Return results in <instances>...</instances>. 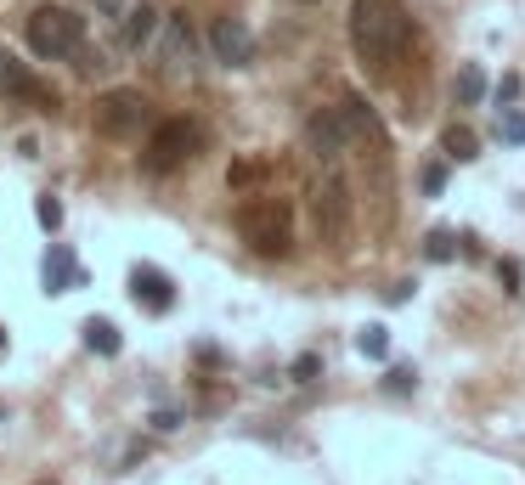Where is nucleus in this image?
Wrapping results in <instances>:
<instances>
[{
  "label": "nucleus",
  "mask_w": 525,
  "mask_h": 485,
  "mask_svg": "<svg viewBox=\"0 0 525 485\" xmlns=\"http://www.w3.org/2000/svg\"><path fill=\"white\" fill-rule=\"evenodd\" d=\"M311 215H316V232L327 243H339L345 237V226H350V186L339 175H322L316 192H311Z\"/></svg>",
  "instance_id": "423d86ee"
},
{
  "label": "nucleus",
  "mask_w": 525,
  "mask_h": 485,
  "mask_svg": "<svg viewBox=\"0 0 525 485\" xmlns=\"http://www.w3.org/2000/svg\"><path fill=\"white\" fill-rule=\"evenodd\" d=\"M498 142L525 147V113H520V108H503V113H498Z\"/></svg>",
  "instance_id": "aec40b11"
},
{
  "label": "nucleus",
  "mask_w": 525,
  "mask_h": 485,
  "mask_svg": "<svg viewBox=\"0 0 525 485\" xmlns=\"http://www.w3.org/2000/svg\"><path fill=\"white\" fill-rule=\"evenodd\" d=\"M80 333H85V344H91L96 355H119V344H124V339H119V328H113L108 316H91Z\"/></svg>",
  "instance_id": "dca6fc26"
},
{
  "label": "nucleus",
  "mask_w": 525,
  "mask_h": 485,
  "mask_svg": "<svg viewBox=\"0 0 525 485\" xmlns=\"http://www.w3.org/2000/svg\"><path fill=\"white\" fill-rule=\"evenodd\" d=\"M441 153L452 158V164H469V158H480V136L469 131V124H446V131H441Z\"/></svg>",
  "instance_id": "ddd939ff"
},
{
  "label": "nucleus",
  "mask_w": 525,
  "mask_h": 485,
  "mask_svg": "<svg viewBox=\"0 0 525 485\" xmlns=\"http://www.w3.org/2000/svg\"><path fill=\"white\" fill-rule=\"evenodd\" d=\"M164 69H181V57H192V35H187V17H170L164 23Z\"/></svg>",
  "instance_id": "f3484780"
},
{
  "label": "nucleus",
  "mask_w": 525,
  "mask_h": 485,
  "mask_svg": "<svg viewBox=\"0 0 525 485\" xmlns=\"http://www.w3.org/2000/svg\"><path fill=\"white\" fill-rule=\"evenodd\" d=\"M153 35H158V12H153V6L124 12V35H119V40H124V51H142Z\"/></svg>",
  "instance_id": "4468645a"
},
{
  "label": "nucleus",
  "mask_w": 525,
  "mask_h": 485,
  "mask_svg": "<svg viewBox=\"0 0 525 485\" xmlns=\"http://www.w3.org/2000/svg\"><path fill=\"white\" fill-rule=\"evenodd\" d=\"M457 108H475V102H486V69H480V62H464V69H457Z\"/></svg>",
  "instance_id": "2eb2a0df"
},
{
  "label": "nucleus",
  "mask_w": 525,
  "mask_h": 485,
  "mask_svg": "<svg viewBox=\"0 0 525 485\" xmlns=\"http://www.w3.org/2000/svg\"><path fill=\"white\" fill-rule=\"evenodd\" d=\"M23 35H28V51H35V57L62 62V57H80L85 51V17L69 12V6H35Z\"/></svg>",
  "instance_id": "7ed1b4c3"
},
{
  "label": "nucleus",
  "mask_w": 525,
  "mask_h": 485,
  "mask_svg": "<svg viewBox=\"0 0 525 485\" xmlns=\"http://www.w3.org/2000/svg\"><path fill=\"white\" fill-rule=\"evenodd\" d=\"M339 113H345V124H350V136H362V142H384V119L368 108V96H345L339 102Z\"/></svg>",
  "instance_id": "9b49d317"
},
{
  "label": "nucleus",
  "mask_w": 525,
  "mask_h": 485,
  "mask_svg": "<svg viewBox=\"0 0 525 485\" xmlns=\"http://www.w3.org/2000/svg\"><path fill=\"white\" fill-rule=\"evenodd\" d=\"M0 90H6V96H17V102H35V108H57V90L46 85V79H35V74H28V62H17L12 51L6 57H0Z\"/></svg>",
  "instance_id": "6e6552de"
},
{
  "label": "nucleus",
  "mask_w": 525,
  "mask_h": 485,
  "mask_svg": "<svg viewBox=\"0 0 525 485\" xmlns=\"http://www.w3.org/2000/svg\"><path fill=\"white\" fill-rule=\"evenodd\" d=\"M238 232L254 254H266V260H283L288 243H294V209L283 198H249L238 209Z\"/></svg>",
  "instance_id": "f03ea898"
},
{
  "label": "nucleus",
  "mask_w": 525,
  "mask_h": 485,
  "mask_svg": "<svg viewBox=\"0 0 525 485\" xmlns=\"http://www.w3.org/2000/svg\"><path fill=\"white\" fill-rule=\"evenodd\" d=\"M407 40H412V17L402 0H356L350 6V46L368 69L396 62L407 51Z\"/></svg>",
  "instance_id": "f257e3e1"
},
{
  "label": "nucleus",
  "mask_w": 525,
  "mask_h": 485,
  "mask_svg": "<svg viewBox=\"0 0 525 485\" xmlns=\"http://www.w3.org/2000/svg\"><path fill=\"white\" fill-rule=\"evenodd\" d=\"M412 384H418L412 367H390V373H384V390H396V395H412Z\"/></svg>",
  "instance_id": "412c9836"
},
{
  "label": "nucleus",
  "mask_w": 525,
  "mask_h": 485,
  "mask_svg": "<svg viewBox=\"0 0 525 485\" xmlns=\"http://www.w3.org/2000/svg\"><path fill=\"white\" fill-rule=\"evenodd\" d=\"M0 417H6V412H0Z\"/></svg>",
  "instance_id": "c85d7f7f"
},
{
  "label": "nucleus",
  "mask_w": 525,
  "mask_h": 485,
  "mask_svg": "<svg viewBox=\"0 0 525 485\" xmlns=\"http://www.w3.org/2000/svg\"><path fill=\"white\" fill-rule=\"evenodd\" d=\"M209 51H215V62H226V69H249V62H254L249 23L243 17H215L209 23Z\"/></svg>",
  "instance_id": "0eeeda50"
},
{
  "label": "nucleus",
  "mask_w": 525,
  "mask_h": 485,
  "mask_svg": "<svg viewBox=\"0 0 525 485\" xmlns=\"http://www.w3.org/2000/svg\"><path fill=\"white\" fill-rule=\"evenodd\" d=\"M294 378H300V384H311L316 373H322V355H294V367H288Z\"/></svg>",
  "instance_id": "b1692460"
},
{
  "label": "nucleus",
  "mask_w": 525,
  "mask_h": 485,
  "mask_svg": "<svg viewBox=\"0 0 525 485\" xmlns=\"http://www.w3.org/2000/svg\"><path fill=\"white\" fill-rule=\"evenodd\" d=\"M520 90H525V85H520V74H503V79H498V108H514V102H520Z\"/></svg>",
  "instance_id": "5701e85b"
},
{
  "label": "nucleus",
  "mask_w": 525,
  "mask_h": 485,
  "mask_svg": "<svg viewBox=\"0 0 525 485\" xmlns=\"http://www.w3.org/2000/svg\"><path fill=\"white\" fill-rule=\"evenodd\" d=\"M305 147H311L316 158H339V153L350 147V124H345V113H339V108H316V113L305 119Z\"/></svg>",
  "instance_id": "1a4fd4ad"
},
{
  "label": "nucleus",
  "mask_w": 525,
  "mask_h": 485,
  "mask_svg": "<svg viewBox=\"0 0 525 485\" xmlns=\"http://www.w3.org/2000/svg\"><path fill=\"white\" fill-rule=\"evenodd\" d=\"M423 260H430V266L457 260V237H452V232H430V237H423Z\"/></svg>",
  "instance_id": "6ab92c4d"
},
{
  "label": "nucleus",
  "mask_w": 525,
  "mask_h": 485,
  "mask_svg": "<svg viewBox=\"0 0 525 485\" xmlns=\"http://www.w3.org/2000/svg\"><path fill=\"white\" fill-rule=\"evenodd\" d=\"M198 142H204V131L192 119H164V124H153V136L142 147V170L147 175H170V170H181L187 158L198 153Z\"/></svg>",
  "instance_id": "20e7f679"
},
{
  "label": "nucleus",
  "mask_w": 525,
  "mask_h": 485,
  "mask_svg": "<svg viewBox=\"0 0 525 485\" xmlns=\"http://www.w3.org/2000/svg\"><path fill=\"white\" fill-rule=\"evenodd\" d=\"M130 300H136L142 311H153V316H164L176 305V282L164 277L158 266H136V271H130Z\"/></svg>",
  "instance_id": "9d476101"
},
{
  "label": "nucleus",
  "mask_w": 525,
  "mask_h": 485,
  "mask_svg": "<svg viewBox=\"0 0 525 485\" xmlns=\"http://www.w3.org/2000/svg\"><path fill=\"white\" fill-rule=\"evenodd\" d=\"M356 350H362L368 362H390V333L379 328V322H368V328L356 333Z\"/></svg>",
  "instance_id": "a211bd4d"
},
{
  "label": "nucleus",
  "mask_w": 525,
  "mask_h": 485,
  "mask_svg": "<svg viewBox=\"0 0 525 485\" xmlns=\"http://www.w3.org/2000/svg\"><path fill=\"white\" fill-rule=\"evenodd\" d=\"M69 288H85V271L74 266L69 248H51L46 254V294H69Z\"/></svg>",
  "instance_id": "f8f14e48"
},
{
  "label": "nucleus",
  "mask_w": 525,
  "mask_h": 485,
  "mask_svg": "<svg viewBox=\"0 0 525 485\" xmlns=\"http://www.w3.org/2000/svg\"><path fill=\"white\" fill-rule=\"evenodd\" d=\"M147 119H153L147 96H142V90H130V85H119V90H102V96H96V108H91L96 136H108V142L142 136V124H147Z\"/></svg>",
  "instance_id": "39448f33"
},
{
  "label": "nucleus",
  "mask_w": 525,
  "mask_h": 485,
  "mask_svg": "<svg viewBox=\"0 0 525 485\" xmlns=\"http://www.w3.org/2000/svg\"><path fill=\"white\" fill-rule=\"evenodd\" d=\"M423 192H430V198H435V192H446V164H430V170H423Z\"/></svg>",
  "instance_id": "393cba45"
},
{
  "label": "nucleus",
  "mask_w": 525,
  "mask_h": 485,
  "mask_svg": "<svg viewBox=\"0 0 525 485\" xmlns=\"http://www.w3.org/2000/svg\"><path fill=\"white\" fill-rule=\"evenodd\" d=\"M498 277H503L509 294H520V266H514V260H503V266H498Z\"/></svg>",
  "instance_id": "a878e982"
},
{
  "label": "nucleus",
  "mask_w": 525,
  "mask_h": 485,
  "mask_svg": "<svg viewBox=\"0 0 525 485\" xmlns=\"http://www.w3.org/2000/svg\"><path fill=\"white\" fill-rule=\"evenodd\" d=\"M0 350H6V328H0Z\"/></svg>",
  "instance_id": "cd10ccee"
},
{
  "label": "nucleus",
  "mask_w": 525,
  "mask_h": 485,
  "mask_svg": "<svg viewBox=\"0 0 525 485\" xmlns=\"http://www.w3.org/2000/svg\"><path fill=\"white\" fill-rule=\"evenodd\" d=\"M35 220H40V226H46V232H57V226H62V204H57V198H51V192H46V198H40V204H35Z\"/></svg>",
  "instance_id": "4be33fe9"
},
{
  "label": "nucleus",
  "mask_w": 525,
  "mask_h": 485,
  "mask_svg": "<svg viewBox=\"0 0 525 485\" xmlns=\"http://www.w3.org/2000/svg\"><path fill=\"white\" fill-rule=\"evenodd\" d=\"M384 300H390V305H407V300H412V282H396V288H384Z\"/></svg>",
  "instance_id": "bb28decb"
}]
</instances>
